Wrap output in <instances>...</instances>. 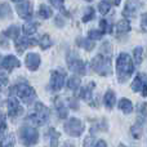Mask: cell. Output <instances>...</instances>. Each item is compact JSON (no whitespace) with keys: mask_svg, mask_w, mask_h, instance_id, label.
Returning a JSON list of instances; mask_svg holds the SVG:
<instances>
[{"mask_svg":"<svg viewBox=\"0 0 147 147\" xmlns=\"http://www.w3.org/2000/svg\"><path fill=\"white\" fill-rule=\"evenodd\" d=\"M116 70L121 81L132 75L133 71H134V65H133V61L129 57V54L127 53L119 54V57L116 59Z\"/></svg>","mask_w":147,"mask_h":147,"instance_id":"obj_1","label":"cell"},{"mask_svg":"<svg viewBox=\"0 0 147 147\" xmlns=\"http://www.w3.org/2000/svg\"><path fill=\"white\" fill-rule=\"evenodd\" d=\"M49 119V110L48 107L45 106V105L40 103V102H38V103L35 105V110H34V112L28 116V120H30L31 123H32L34 125H44L47 121H48Z\"/></svg>","mask_w":147,"mask_h":147,"instance_id":"obj_2","label":"cell"},{"mask_svg":"<svg viewBox=\"0 0 147 147\" xmlns=\"http://www.w3.org/2000/svg\"><path fill=\"white\" fill-rule=\"evenodd\" d=\"M92 67L97 74L102 76H107L111 74V61L110 57L102 56V54H97L92 61Z\"/></svg>","mask_w":147,"mask_h":147,"instance_id":"obj_3","label":"cell"},{"mask_svg":"<svg viewBox=\"0 0 147 147\" xmlns=\"http://www.w3.org/2000/svg\"><path fill=\"white\" fill-rule=\"evenodd\" d=\"M20 137H21V141H22L23 145L26 147H30V146H34L38 143L39 133H38V130L32 127H23V128H21V130H20Z\"/></svg>","mask_w":147,"mask_h":147,"instance_id":"obj_4","label":"cell"},{"mask_svg":"<svg viewBox=\"0 0 147 147\" xmlns=\"http://www.w3.org/2000/svg\"><path fill=\"white\" fill-rule=\"evenodd\" d=\"M65 130L67 132V134H70L71 137H79L84 130V124L81 120L76 119V117H71L69 121H66L65 124Z\"/></svg>","mask_w":147,"mask_h":147,"instance_id":"obj_5","label":"cell"},{"mask_svg":"<svg viewBox=\"0 0 147 147\" xmlns=\"http://www.w3.org/2000/svg\"><path fill=\"white\" fill-rule=\"evenodd\" d=\"M65 80H66V72L56 70L52 72L51 76V88L52 90L58 92L62 89V86L65 85Z\"/></svg>","mask_w":147,"mask_h":147,"instance_id":"obj_6","label":"cell"},{"mask_svg":"<svg viewBox=\"0 0 147 147\" xmlns=\"http://www.w3.org/2000/svg\"><path fill=\"white\" fill-rule=\"evenodd\" d=\"M16 10H17L18 16H20L21 18H23V20H28V18H31V16H32V3L31 1H23L21 3V4H18L17 7H16Z\"/></svg>","mask_w":147,"mask_h":147,"instance_id":"obj_7","label":"cell"},{"mask_svg":"<svg viewBox=\"0 0 147 147\" xmlns=\"http://www.w3.org/2000/svg\"><path fill=\"white\" fill-rule=\"evenodd\" d=\"M8 111H9V116L12 119L17 117L18 115H21L23 112L22 106H21L20 101L17 98H14V97H10L9 98V101H8Z\"/></svg>","mask_w":147,"mask_h":147,"instance_id":"obj_8","label":"cell"},{"mask_svg":"<svg viewBox=\"0 0 147 147\" xmlns=\"http://www.w3.org/2000/svg\"><path fill=\"white\" fill-rule=\"evenodd\" d=\"M14 90L21 99H28L35 94L34 88L30 85H27V84H20V85L14 86Z\"/></svg>","mask_w":147,"mask_h":147,"instance_id":"obj_9","label":"cell"},{"mask_svg":"<svg viewBox=\"0 0 147 147\" xmlns=\"http://www.w3.org/2000/svg\"><path fill=\"white\" fill-rule=\"evenodd\" d=\"M140 0H128L127 4H125V9L123 10V16L128 18L134 17L138 8H140Z\"/></svg>","mask_w":147,"mask_h":147,"instance_id":"obj_10","label":"cell"},{"mask_svg":"<svg viewBox=\"0 0 147 147\" xmlns=\"http://www.w3.org/2000/svg\"><path fill=\"white\" fill-rule=\"evenodd\" d=\"M35 44H38V41L34 40V39L26 38V36H22V38L18 36V38L14 40V45H16V48H17V51L20 52V53H22L23 49L28 48V47H31V45H35Z\"/></svg>","mask_w":147,"mask_h":147,"instance_id":"obj_11","label":"cell"},{"mask_svg":"<svg viewBox=\"0 0 147 147\" xmlns=\"http://www.w3.org/2000/svg\"><path fill=\"white\" fill-rule=\"evenodd\" d=\"M26 67H27L30 71H35L39 69L40 66V56L38 53H28L26 56Z\"/></svg>","mask_w":147,"mask_h":147,"instance_id":"obj_12","label":"cell"},{"mask_svg":"<svg viewBox=\"0 0 147 147\" xmlns=\"http://www.w3.org/2000/svg\"><path fill=\"white\" fill-rule=\"evenodd\" d=\"M69 67L72 72L79 74V75H85V63L79 58H70L69 59Z\"/></svg>","mask_w":147,"mask_h":147,"instance_id":"obj_13","label":"cell"},{"mask_svg":"<svg viewBox=\"0 0 147 147\" xmlns=\"http://www.w3.org/2000/svg\"><path fill=\"white\" fill-rule=\"evenodd\" d=\"M20 65L21 63H20V61H18V58L14 56H12V54L4 57L1 61V67L5 70H8V71H12V70L16 69V67H20Z\"/></svg>","mask_w":147,"mask_h":147,"instance_id":"obj_14","label":"cell"},{"mask_svg":"<svg viewBox=\"0 0 147 147\" xmlns=\"http://www.w3.org/2000/svg\"><path fill=\"white\" fill-rule=\"evenodd\" d=\"M94 86H96V84L94 83H89L86 86H84V88L80 90V98H83L84 101H90Z\"/></svg>","mask_w":147,"mask_h":147,"instance_id":"obj_15","label":"cell"},{"mask_svg":"<svg viewBox=\"0 0 147 147\" xmlns=\"http://www.w3.org/2000/svg\"><path fill=\"white\" fill-rule=\"evenodd\" d=\"M39 27V22H35V21H30V22H26L25 25L22 26V31L25 35H32V34L36 32Z\"/></svg>","mask_w":147,"mask_h":147,"instance_id":"obj_16","label":"cell"},{"mask_svg":"<svg viewBox=\"0 0 147 147\" xmlns=\"http://www.w3.org/2000/svg\"><path fill=\"white\" fill-rule=\"evenodd\" d=\"M146 85L145 83V75L143 74H140V75L136 76V79L133 80L132 83V90L133 92H138V90H142V88Z\"/></svg>","mask_w":147,"mask_h":147,"instance_id":"obj_17","label":"cell"},{"mask_svg":"<svg viewBox=\"0 0 147 147\" xmlns=\"http://www.w3.org/2000/svg\"><path fill=\"white\" fill-rule=\"evenodd\" d=\"M105 106L107 107L109 110H111L112 107L115 106V103H116V97H115V93L112 90H107L106 94H105Z\"/></svg>","mask_w":147,"mask_h":147,"instance_id":"obj_18","label":"cell"},{"mask_svg":"<svg viewBox=\"0 0 147 147\" xmlns=\"http://www.w3.org/2000/svg\"><path fill=\"white\" fill-rule=\"evenodd\" d=\"M119 109L125 114H130L133 111V103L128 98H121L119 101Z\"/></svg>","mask_w":147,"mask_h":147,"instance_id":"obj_19","label":"cell"},{"mask_svg":"<svg viewBox=\"0 0 147 147\" xmlns=\"http://www.w3.org/2000/svg\"><path fill=\"white\" fill-rule=\"evenodd\" d=\"M3 35L5 36V38H9V39H17L18 36H20V28H18V26H10V27H8L7 30L3 32Z\"/></svg>","mask_w":147,"mask_h":147,"instance_id":"obj_20","label":"cell"},{"mask_svg":"<svg viewBox=\"0 0 147 147\" xmlns=\"http://www.w3.org/2000/svg\"><path fill=\"white\" fill-rule=\"evenodd\" d=\"M116 31L117 34H125V32H129L130 31V23L128 20H121L117 22L116 25Z\"/></svg>","mask_w":147,"mask_h":147,"instance_id":"obj_21","label":"cell"},{"mask_svg":"<svg viewBox=\"0 0 147 147\" xmlns=\"http://www.w3.org/2000/svg\"><path fill=\"white\" fill-rule=\"evenodd\" d=\"M57 112H58V116L61 117V119H66L67 115H69V111H67V107L66 105L63 103V102H57Z\"/></svg>","mask_w":147,"mask_h":147,"instance_id":"obj_22","label":"cell"},{"mask_svg":"<svg viewBox=\"0 0 147 147\" xmlns=\"http://www.w3.org/2000/svg\"><path fill=\"white\" fill-rule=\"evenodd\" d=\"M12 14V9H10L8 3H1L0 4V18H8Z\"/></svg>","mask_w":147,"mask_h":147,"instance_id":"obj_23","label":"cell"},{"mask_svg":"<svg viewBox=\"0 0 147 147\" xmlns=\"http://www.w3.org/2000/svg\"><path fill=\"white\" fill-rule=\"evenodd\" d=\"M52 14H53V12H52V9L48 7V5H40V8H39V16H40L41 18H51Z\"/></svg>","mask_w":147,"mask_h":147,"instance_id":"obj_24","label":"cell"},{"mask_svg":"<svg viewBox=\"0 0 147 147\" xmlns=\"http://www.w3.org/2000/svg\"><path fill=\"white\" fill-rule=\"evenodd\" d=\"M38 44L40 45L41 49H48L52 47V40H51V38H49V35H43L39 39Z\"/></svg>","mask_w":147,"mask_h":147,"instance_id":"obj_25","label":"cell"},{"mask_svg":"<svg viewBox=\"0 0 147 147\" xmlns=\"http://www.w3.org/2000/svg\"><path fill=\"white\" fill-rule=\"evenodd\" d=\"M0 146H1V147H14L16 146V138H14V136H13V134H8L7 137H5L4 140L1 141Z\"/></svg>","mask_w":147,"mask_h":147,"instance_id":"obj_26","label":"cell"},{"mask_svg":"<svg viewBox=\"0 0 147 147\" xmlns=\"http://www.w3.org/2000/svg\"><path fill=\"white\" fill-rule=\"evenodd\" d=\"M67 86H69L71 90H76V89L80 86V79L76 78V76H71V78L67 80Z\"/></svg>","mask_w":147,"mask_h":147,"instance_id":"obj_27","label":"cell"},{"mask_svg":"<svg viewBox=\"0 0 147 147\" xmlns=\"http://www.w3.org/2000/svg\"><path fill=\"white\" fill-rule=\"evenodd\" d=\"M78 44L81 47V48L86 49V51H92V49L94 48V43L90 41L89 39H80V40L78 41Z\"/></svg>","mask_w":147,"mask_h":147,"instance_id":"obj_28","label":"cell"},{"mask_svg":"<svg viewBox=\"0 0 147 147\" xmlns=\"http://www.w3.org/2000/svg\"><path fill=\"white\" fill-rule=\"evenodd\" d=\"M110 8H111V5H110L109 1H101L98 4V10H99V13H101L102 16L107 14V13L110 12Z\"/></svg>","mask_w":147,"mask_h":147,"instance_id":"obj_29","label":"cell"},{"mask_svg":"<svg viewBox=\"0 0 147 147\" xmlns=\"http://www.w3.org/2000/svg\"><path fill=\"white\" fill-rule=\"evenodd\" d=\"M99 27H101V30H99V31H101V32L102 34H110V32H111V28H112V26L111 25H110V23L109 22H107V21L106 20H102L101 21V23H99Z\"/></svg>","mask_w":147,"mask_h":147,"instance_id":"obj_30","label":"cell"},{"mask_svg":"<svg viewBox=\"0 0 147 147\" xmlns=\"http://www.w3.org/2000/svg\"><path fill=\"white\" fill-rule=\"evenodd\" d=\"M58 140H59V133H57L54 129H51V147L58 146Z\"/></svg>","mask_w":147,"mask_h":147,"instance_id":"obj_31","label":"cell"},{"mask_svg":"<svg viewBox=\"0 0 147 147\" xmlns=\"http://www.w3.org/2000/svg\"><path fill=\"white\" fill-rule=\"evenodd\" d=\"M102 36H103V34L99 30H90L88 32L89 40H99V39H102Z\"/></svg>","mask_w":147,"mask_h":147,"instance_id":"obj_32","label":"cell"},{"mask_svg":"<svg viewBox=\"0 0 147 147\" xmlns=\"http://www.w3.org/2000/svg\"><path fill=\"white\" fill-rule=\"evenodd\" d=\"M142 59H143V49L141 48H136L134 49V61H136V63L137 65H140L141 62H142Z\"/></svg>","mask_w":147,"mask_h":147,"instance_id":"obj_33","label":"cell"},{"mask_svg":"<svg viewBox=\"0 0 147 147\" xmlns=\"http://www.w3.org/2000/svg\"><path fill=\"white\" fill-rule=\"evenodd\" d=\"M93 17H94V9L93 8H88V12H86L83 17V22H89Z\"/></svg>","mask_w":147,"mask_h":147,"instance_id":"obj_34","label":"cell"},{"mask_svg":"<svg viewBox=\"0 0 147 147\" xmlns=\"http://www.w3.org/2000/svg\"><path fill=\"white\" fill-rule=\"evenodd\" d=\"M7 129V123H5V116L3 114H0V136L4 133V130Z\"/></svg>","mask_w":147,"mask_h":147,"instance_id":"obj_35","label":"cell"},{"mask_svg":"<svg viewBox=\"0 0 147 147\" xmlns=\"http://www.w3.org/2000/svg\"><path fill=\"white\" fill-rule=\"evenodd\" d=\"M63 3H65V0H51V4L54 8H58V9L63 8Z\"/></svg>","mask_w":147,"mask_h":147,"instance_id":"obj_36","label":"cell"},{"mask_svg":"<svg viewBox=\"0 0 147 147\" xmlns=\"http://www.w3.org/2000/svg\"><path fill=\"white\" fill-rule=\"evenodd\" d=\"M8 84V76L4 75V72H0V89Z\"/></svg>","mask_w":147,"mask_h":147,"instance_id":"obj_37","label":"cell"},{"mask_svg":"<svg viewBox=\"0 0 147 147\" xmlns=\"http://www.w3.org/2000/svg\"><path fill=\"white\" fill-rule=\"evenodd\" d=\"M93 141H94V138L92 137V136H88V137L84 140L83 146H84V147H90L92 145H93Z\"/></svg>","mask_w":147,"mask_h":147,"instance_id":"obj_38","label":"cell"},{"mask_svg":"<svg viewBox=\"0 0 147 147\" xmlns=\"http://www.w3.org/2000/svg\"><path fill=\"white\" fill-rule=\"evenodd\" d=\"M94 147H107V143L105 142L103 140H99V141H97V142H96Z\"/></svg>","mask_w":147,"mask_h":147,"instance_id":"obj_39","label":"cell"},{"mask_svg":"<svg viewBox=\"0 0 147 147\" xmlns=\"http://www.w3.org/2000/svg\"><path fill=\"white\" fill-rule=\"evenodd\" d=\"M142 31H146V14L142 16Z\"/></svg>","mask_w":147,"mask_h":147,"instance_id":"obj_40","label":"cell"},{"mask_svg":"<svg viewBox=\"0 0 147 147\" xmlns=\"http://www.w3.org/2000/svg\"><path fill=\"white\" fill-rule=\"evenodd\" d=\"M120 1H121V0H115V4L119 5V4H120Z\"/></svg>","mask_w":147,"mask_h":147,"instance_id":"obj_41","label":"cell"},{"mask_svg":"<svg viewBox=\"0 0 147 147\" xmlns=\"http://www.w3.org/2000/svg\"><path fill=\"white\" fill-rule=\"evenodd\" d=\"M1 61H3V57L0 56V67H1Z\"/></svg>","mask_w":147,"mask_h":147,"instance_id":"obj_42","label":"cell"},{"mask_svg":"<svg viewBox=\"0 0 147 147\" xmlns=\"http://www.w3.org/2000/svg\"><path fill=\"white\" fill-rule=\"evenodd\" d=\"M12 1H16V3H20V1H22V0H12Z\"/></svg>","mask_w":147,"mask_h":147,"instance_id":"obj_43","label":"cell"},{"mask_svg":"<svg viewBox=\"0 0 147 147\" xmlns=\"http://www.w3.org/2000/svg\"><path fill=\"white\" fill-rule=\"evenodd\" d=\"M119 147H127V146H124V145L121 143V145H119Z\"/></svg>","mask_w":147,"mask_h":147,"instance_id":"obj_44","label":"cell"},{"mask_svg":"<svg viewBox=\"0 0 147 147\" xmlns=\"http://www.w3.org/2000/svg\"><path fill=\"white\" fill-rule=\"evenodd\" d=\"M86 1H92V0H86Z\"/></svg>","mask_w":147,"mask_h":147,"instance_id":"obj_45","label":"cell"}]
</instances>
